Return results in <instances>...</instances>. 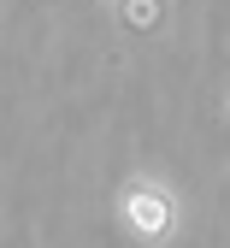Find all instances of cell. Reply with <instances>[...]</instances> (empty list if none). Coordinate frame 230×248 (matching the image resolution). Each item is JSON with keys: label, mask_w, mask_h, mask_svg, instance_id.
Listing matches in <instances>:
<instances>
[{"label": "cell", "mask_w": 230, "mask_h": 248, "mask_svg": "<svg viewBox=\"0 0 230 248\" xmlns=\"http://www.w3.org/2000/svg\"><path fill=\"white\" fill-rule=\"evenodd\" d=\"M124 219L136 236H166L171 231V195L159 183H130L124 189Z\"/></svg>", "instance_id": "1"}, {"label": "cell", "mask_w": 230, "mask_h": 248, "mask_svg": "<svg viewBox=\"0 0 230 248\" xmlns=\"http://www.w3.org/2000/svg\"><path fill=\"white\" fill-rule=\"evenodd\" d=\"M130 30H153L159 24V0H124V12H118Z\"/></svg>", "instance_id": "2"}]
</instances>
